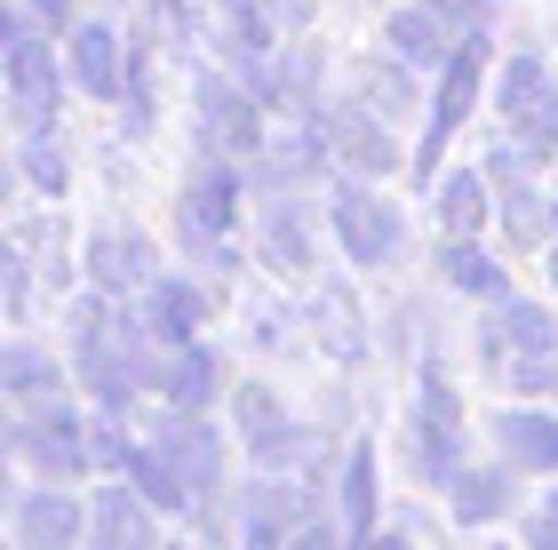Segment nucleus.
<instances>
[{
    "label": "nucleus",
    "mask_w": 558,
    "mask_h": 550,
    "mask_svg": "<svg viewBox=\"0 0 558 550\" xmlns=\"http://www.w3.org/2000/svg\"><path fill=\"white\" fill-rule=\"evenodd\" d=\"M336 240H343L351 264H391L399 256V208L375 199L367 184H343L336 192Z\"/></svg>",
    "instance_id": "8"
},
{
    "label": "nucleus",
    "mask_w": 558,
    "mask_h": 550,
    "mask_svg": "<svg viewBox=\"0 0 558 550\" xmlns=\"http://www.w3.org/2000/svg\"><path fill=\"white\" fill-rule=\"evenodd\" d=\"M478 64H487V48L463 40L454 48V64H447V88H439V105H430V144H423V176L439 168V144L463 129V112H471V88H478Z\"/></svg>",
    "instance_id": "16"
},
{
    "label": "nucleus",
    "mask_w": 558,
    "mask_h": 550,
    "mask_svg": "<svg viewBox=\"0 0 558 550\" xmlns=\"http://www.w3.org/2000/svg\"><path fill=\"white\" fill-rule=\"evenodd\" d=\"M160 503L136 487V479H112L105 494L88 503V550H160Z\"/></svg>",
    "instance_id": "6"
},
{
    "label": "nucleus",
    "mask_w": 558,
    "mask_h": 550,
    "mask_svg": "<svg viewBox=\"0 0 558 550\" xmlns=\"http://www.w3.org/2000/svg\"><path fill=\"white\" fill-rule=\"evenodd\" d=\"M256 240H264V256H271L279 271H303V232H295V216H288V208H264Z\"/></svg>",
    "instance_id": "26"
},
{
    "label": "nucleus",
    "mask_w": 558,
    "mask_h": 550,
    "mask_svg": "<svg viewBox=\"0 0 558 550\" xmlns=\"http://www.w3.org/2000/svg\"><path fill=\"white\" fill-rule=\"evenodd\" d=\"M478 352H487L495 367H502V359L558 352V319H550L543 304H519V295H502V304L487 311V328H478Z\"/></svg>",
    "instance_id": "9"
},
{
    "label": "nucleus",
    "mask_w": 558,
    "mask_h": 550,
    "mask_svg": "<svg viewBox=\"0 0 558 550\" xmlns=\"http://www.w3.org/2000/svg\"><path fill=\"white\" fill-rule=\"evenodd\" d=\"M343 160H351V168H391V144L375 136L367 120H351V129H343Z\"/></svg>",
    "instance_id": "29"
},
{
    "label": "nucleus",
    "mask_w": 558,
    "mask_h": 550,
    "mask_svg": "<svg viewBox=\"0 0 558 550\" xmlns=\"http://www.w3.org/2000/svg\"><path fill=\"white\" fill-rule=\"evenodd\" d=\"M88 542V503H72L64 487H33L16 503V550H72Z\"/></svg>",
    "instance_id": "10"
},
{
    "label": "nucleus",
    "mask_w": 558,
    "mask_h": 550,
    "mask_svg": "<svg viewBox=\"0 0 558 550\" xmlns=\"http://www.w3.org/2000/svg\"><path fill=\"white\" fill-rule=\"evenodd\" d=\"M160 399H168V407L208 415L216 399H223V352H216V343H175L168 375H160Z\"/></svg>",
    "instance_id": "13"
},
{
    "label": "nucleus",
    "mask_w": 558,
    "mask_h": 550,
    "mask_svg": "<svg viewBox=\"0 0 558 550\" xmlns=\"http://www.w3.org/2000/svg\"><path fill=\"white\" fill-rule=\"evenodd\" d=\"M72 72H81V88H96V96H112L120 88V48H112V33H88L72 40Z\"/></svg>",
    "instance_id": "24"
},
{
    "label": "nucleus",
    "mask_w": 558,
    "mask_h": 550,
    "mask_svg": "<svg viewBox=\"0 0 558 550\" xmlns=\"http://www.w3.org/2000/svg\"><path fill=\"white\" fill-rule=\"evenodd\" d=\"M319 518V494L288 479V470H256L240 494V550H288L303 527Z\"/></svg>",
    "instance_id": "3"
},
{
    "label": "nucleus",
    "mask_w": 558,
    "mask_h": 550,
    "mask_svg": "<svg viewBox=\"0 0 558 550\" xmlns=\"http://www.w3.org/2000/svg\"><path fill=\"white\" fill-rule=\"evenodd\" d=\"M375 518H384V511H375V447L360 439V447L343 455V535H351V542L375 535Z\"/></svg>",
    "instance_id": "21"
},
{
    "label": "nucleus",
    "mask_w": 558,
    "mask_h": 550,
    "mask_svg": "<svg viewBox=\"0 0 558 550\" xmlns=\"http://www.w3.org/2000/svg\"><path fill=\"white\" fill-rule=\"evenodd\" d=\"M351 550H415V542H408V535H384V527H375V535H360Z\"/></svg>",
    "instance_id": "35"
},
{
    "label": "nucleus",
    "mask_w": 558,
    "mask_h": 550,
    "mask_svg": "<svg viewBox=\"0 0 558 550\" xmlns=\"http://www.w3.org/2000/svg\"><path fill=\"white\" fill-rule=\"evenodd\" d=\"M550 280H558V256H550Z\"/></svg>",
    "instance_id": "37"
},
{
    "label": "nucleus",
    "mask_w": 558,
    "mask_h": 550,
    "mask_svg": "<svg viewBox=\"0 0 558 550\" xmlns=\"http://www.w3.org/2000/svg\"><path fill=\"white\" fill-rule=\"evenodd\" d=\"M151 447H160V455L175 463V479L192 487V511L208 503V494H223V455H232V447H223V431H216L208 415L168 407V415H160V431H151Z\"/></svg>",
    "instance_id": "4"
},
{
    "label": "nucleus",
    "mask_w": 558,
    "mask_h": 550,
    "mask_svg": "<svg viewBox=\"0 0 558 550\" xmlns=\"http://www.w3.org/2000/svg\"><path fill=\"white\" fill-rule=\"evenodd\" d=\"M136 431H129V415H105L96 407V423H88V463L96 470H112V479H129V463H136Z\"/></svg>",
    "instance_id": "22"
},
{
    "label": "nucleus",
    "mask_w": 558,
    "mask_h": 550,
    "mask_svg": "<svg viewBox=\"0 0 558 550\" xmlns=\"http://www.w3.org/2000/svg\"><path fill=\"white\" fill-rule=\"evenodd\" d=\"M550 511H558V487H550Z\"/></svg>",
    "instance_id": "38"
},
{
    "label": "nucleus",
    "mask_w": 558,
    "mask_h": 550,
    "mask_svg": "<svg viewBox=\"0 0 558 550\" xmlns=\"http://www.w3.org/2000/svg\"><path fill=\"white\" fill-rule=\"evenodd\" d=\"M129 479H136V487H144V494H151V503H160V511H192V487L175 479V463H168V455H160V447H151V439L136 447Z\"/></svg>",
    "instance_id": "23"
},
{
    "label": "nucleus",
    "mask_w": 558,
    "mask_h": 550,
    "mask_svg": "<svg viewBox=\"0 0 558 550\" xmlns=\"http://www.w3.org/2000/svg\"><path fill=\"white\" fill-rule=\"evenodd\" d=\"M312 319H319V352L327 359H367V328H360V304H351L343 288H319V304H312Z\"/></svg>",
    "instance_id": "20"
},
{
    "label": "nucleus",
    "mask_w": 558,
    "mask_h": 550,
    "mask_svg": "<svg viewBox=\"0 0 558 550\" xmlns=\"http://www.w3.org/2000/svg\"><path fill=\"white\" fill-rule=\"evenodd\" d=\"M502 120H511V136L526 152H550L558 144V88H550V72L535 57H519L502 72Z\"/></svg>",
    "instance_id": "7"
},
{
    "label": "nucleus",
    "mask_w": 558,
    "mask_h": 550,
    "mask_svg": "<svg viewBox=\"0 0 558 550\" xmlns=\"http://www.w3.org/2000/svg\"><path fill=\"white\" fill-rule=\"evenodd\" d=\"M144 319H151V335H160L168 352H175V343H199V328H208V288L168 280V271H160V280L144 288Z\"/></svg>",
    "instance_id": "15"
},
{
    "label": "nucleus",
    "mask_w": 558,
    "mask_h": 550,
    "mask_svg": "<svg viewBox=\"0 0 558 550\" xmlns=\"http://www.w3.org/2000/svg\"><path fill=\"white\" fill-rule=\"evenodd\" d=\"M502 232H511V247H535L543 240V199L526 184H502Z\"/></svg>",
    "instance_id": "27"
},
{
    "label": "nucleus",
    "mask_w": 558,
    "mask_h": 550,
    "mask_svg": "<svg viewBox=\"0 0 558 550\" xmlns=\"http://www.w3.org/2000/svg\"><path fill=\"white\" fill-rule=\"evenodd\" d=\"M24 168H33L40 192H64V160H57V152H40V144H33V152H24Z\"/></svg>",
    "instance_id": "32"
},
{
    "label": "nucleus",
    "mask_w": 558,
    "mask_h": 550,
    "mask_svg": "<svg viewBox=\"0 0 558 550\" xmlns=\"http://www.w3.org/2000/svg\"><path fill=\"white\" fill-rule=\"evenodd\" d=\"M160 550H192V542H160Z\"/></svg>",
    "instance_id": "36"
},
{
    "label": "nucleus",
    "mask_w": 558,
    "mask_h": 550,
    "mask_svg": "<svg viewBox=\"0 0 558 550\" xmlns=\"http://www.w3.org/2000/svg\"><path fill=\"white\" fill-rule=\"evenodd\" d=\"M88 280L105 288V295H120V304L144 295L151 280H160V271H151V240L144 232H96L88 240Z\"/></svg>",
    "instance_id": "12"
},
{
    "label": "nucleus",
    "mask_w": 558,
    "mask_h": 550,
    "mask_svg": "<svg viewBox=\"0 0 558 550\" xmlns=\"http://www.w3.org/2000/svg\"><path fill=\"white\" fill-rule=\"evenodd\" d=\"M478 216H487V192H478V176H447V184H439V223H447V240H471Z\"/></svg>",
    "instance_id": "25"
},
{
    "label": "nucleus",
    "mask_w": 558,
    "mask_h": 550,
    "mask_svg": "<svg viewBox=\"0 0 558 550\" xmlns=\"http://www.w3.org/2000/svg\"><path fill=\"white\" fill-rule=\"evenodd\" d=\"M439 271H447V288L487 295V304H502V295H511V271H502L487 247H471V240H447V247H439Z\"/></svg>",
    "instance_id": "19"
},
{
    "label": "nucleus",
    "mask_w": 558,
    "mask_h": 550,
    "mask_svg": "<svg viewBox=\"0 0 558 550\" xmlns=\"http://www.w3.org/2000/svg\"><path fill=\"white\" fill-rule=\"evenodd\" d=\"M9 96H16V120H24V136H40L48 129V96H57V72H48V48L24 33H9Z\"/></svg>",
    "instance_id": "14"
},
{
    "label": "nucleus",
    "mask_w": 558,
    "mask_h": 550,
    "mask_svg": "<svg viewBox=\"0 0 558 550\" xmlns=\"http://www.w3.org/2000/svg\"><path fill=\"white\" fill-rule=\"evenodd\" d=\"M408 463L423 487H447L454 470H463V399L454 383L439 375V359H423V391H415V423H408Z\"/></svg>",
    "instance_id": "1"
},
{
    "label": "nucleus",
    "mask_w": 558,
    "mask_h": 550,
    "mask_svg": "<svg viewBox=\"0 0 558 550\" xmlns=\"http://www.w3.org/2000/svg\"><path fill=\"white\" fill-rule=\"evenodd\" d=\"M511 391H526V399H550V391H558V352L511 359Z\"/></svg>",
    "instance_id": "28"
},
{
    "label": "nucleus",
    "mask_w": 558,
    "mask_h": 550,
    "mask_svg": "<svg viewBox=\"0 0 558 550\" xmlns=\"http://www.w3.org/2000/svg\"><path fill=\"white\" fill-rule=\"evenodd\" d=\"M495 447H502V463H519V470H558V415L502 407L495 415Z\"/></svg>",
    "instance_id": "17"
},
{
    "label": "nucleus",
    "mask_w": 558,
    "mask_h": 550,
    "mask_svg": "<svg viewBox=\"0 0 558 550\" xmlns=\"http://www.w3.org/2000/svg\"><path fill=\"white\" fill-rule=\"evenodd\" d=\"M247 335H256L264 352H279V343H288V319H279V311H264V319H256V328H247Z\"/></svg>",
    "instance_id": "34"
},
{
    "label": "nucleus",
    "mask_w": 558,
    "mask_h": 550,
    "mask_svg": "<svg viewBox=\"0 0 558 550\" xmlns=\"http://www.w3.org/2000/svg\"><path fill=\"white\" fill-rule=\"evenodd\" d=\"M495 550H511V542H495Z\"/></svg>",
    "instance_id": "39"
},
{
    "label": "nucleus",
    "mask_w": 558,
    "mask_h": 550,
    "mask_svg": "<svg viewBox=\"0 0 558 550\" xmlns=\"http://www.w3.org/2000/svg\"><path fill=\"white\" fill-rule=\"evenodd\" d=\"M399 48H415V57H439V33H430V16H399Z\"/></svg>",
    "instance_id": "31"
},
{
    "label": "nucleus",
    "mask_w": 558,
    "mask_h": 550,
    "mask_svg": "<svg viewBox=\"0 0 558 550\" xmlns=\"http://www.w3.org/2000/svg\"><path fill=\"white\" fill-rule=\"evenodd\" d=\"M9 455H16L24 470H40L48 487H72L81 470H96V463H88V423L72 415V399L9 415Z\"/></svg>",
    "instance_id": "2"
},
{
    "label": "nucleus",
    "mask_w": 558,
    "mask_h": 550,
    "mask_svg": "<svg viewBox=\"0 0 558 550\" xmlns=\"http://www.w3.org/2000/svg\"><path fill=\"white\" fill-rule=\"evenodd\" d=\"M526 550H558V511H526Z\"/></svg>",
    "instance_id": "33"
},
{
    "label": "nucleus",
    "mask_w": 558,
    "mask_h": 550,
    "mask_svg": "<svg viewBox=\"0 0 558 550\" xmlns=\"http://www.w3.org/2000/svg\"><path fill=\"white\" fill-rule=\"evenodd\" d=\"M0 271H9V311L24 319V304H33V264H24V247H9V256H0Z\"/></svg>",
    "instance_id": "30"
},
{
    "label": "nucleus",
    "mask_w": 558,
    "mask_h": 550,
    "mask_svg": "<svg viewBox=\"0 0 558 550\" xmlns=\"http://www.w3.org/2000/svg\"><path fill=\"white\" fill-rule=\"evenodd\" d=\"M519 503V463H463L447 479V511L463 527H487V518H511Z\"/></svg>",
    "instance_id": "11"
},
{
    "label": "nucleus",
    "mask_w": 558,
    "mask_h": 550,
    "mask_svg": "<svg viewBox=\"0 0 558 550\" xmlns=\"http://www.w3.org/2000/svg\"><path fill=\"white\" fill-rule=\"evenodd\" d=\"M232 216H240V184H232V168L223 160H199V176L184 184V247H199L208 264H223V232H232Z\"/></svg>",
    "instance_id": "5"
},
{
    "label": "nucleus",
    "mask_w": 558,
    "mask_h": 550,
    "mask_svg": "<svg viewBox=\"0 0 558 550\" xmlns=\"http://www.w3.org/2000/svg\"><path fill=\"white\" fill-rule=\"evenodd\" d=\"M0 391H9V415L57 407V399H64V367L48 352H33V343H9V352H0Z\"/></svg>",
    "instance_id": "18"
}]
</instances>
